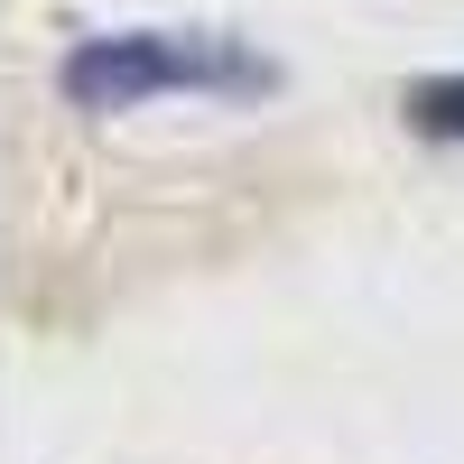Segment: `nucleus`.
Segmentation results:
<instances>
[{
    "mask_svg": "<svg viewBox=\"0 0 464 464\" xmlns=\"http://www.w3.org/2000/svg\"><path fill=\"white\" fill-rule=\"evenodd\" d=\"M409 121L428 140H464V74H437V84L409 93Z\"/></svg>",
    "mask_w": 464,
    "mask_h": 464,
    "instance_id": "2",
    "label": "nucleus"
},
{
    "mask_svg": "<svg viewBox=\"0 0 464 464\" xmlns=\"http://www.w3.org/2000/svg\"><path fill=\"white\" fill-rule=\"evenodd\" d=\"M269 65L242 56L232 37H177V28H130V37H93L65 56V102L84 111H130L149 93H260Z\"/></svg>",
    "mask_w": 464,
    "mask_h": 464,
    "instance_id": "1",
    "label": "nucleus"
}]
</instances>
